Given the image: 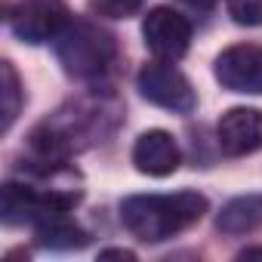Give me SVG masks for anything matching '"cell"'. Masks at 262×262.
Listing matches in <instances>:
<instances>
[{
  "mask_svg": "<svg viewBox=\"0 0 262 262\" xmlns=\"http://www.w3.org/2000/svg\"><path fill=\"white\" fill-rule=\"evenodd\" d=\"M207 198L198 191H176V194H133L120 201V222L123 228L142 244H161L176 237L179 231L191 228L207 213Z\"/></svg>",
  "mask_w": 262,
  "mask_h": 262,
  "instance_id": "cell-1",
  "label": "cell"
},
{
  "mask_svg": "<svg viewBox=\"0 0 262 262\" xmlns=\"http://www.w3.org/2000/svg\"><path fill=\"white\" fill-rule=\"evenodd\" d=\"M56 59L65 74L77 80H99L117 59L114 34L90 19H71L68 28L56 37Z\"/></svg>",
  "mask_w": 262,
  "mask_h": 262,
  "instance_id": "cell-2",
  "label": "cell"
},
{
  "mask_svg": "<svg viewBox=\"0 0 262 262\" xmlns=\"http://www.w3.org/2000/svg\"><path fill=\"white\" fill-rule=\"evenodd\" d=\"M80 201V188H37L22 182H7L0 198V219L7 225H37L53 213H68Z\"/></svg>",
  "mask_w": 262,
  "mask_h": 262,
  "instance_id": "cell-3",
  "label": "cell"
},
{
  "mask_svg": "<svg viewBox=\"0 0 262 262\" xmlns=\"http://www.w3.org/2000/svg\"><path fill=\"white\" fill-rule=\"evenodd\" d=\"M139 93L158 105V108H167L173 114H191L194 105H198V93L191 86V80L173 65V62H161L155 59L151 65H142L139 77Z\"/></svg>",
  "mask_w": 262,
  "mask_h": 262,
  "instance_id": "cell-4",
  "label": "cell"
},
{
  "mask_svg": "<svg viewBox=\"0 0 262 262\" xmlns=\"http://www.w3.org/2000/svg\"><path fill=\"white\" fill-rule=\"evenodd\" d=\"M10 31L22 40V43H47L56 40L68 22H71V10L62 0H22L19 7H13V13L7 16Z\"/></svg>",
  "mask_w": 262,
  "mask_h": 262,
  "instance_id": "cell-5",
  "label": "cell"
},
{
  "mask_svg": "<svg viewBox=\"0 0 262 262\" xmlns=\"http://www.w3.org/2000/svg\"><path fill=\"white\" fill-rule=\"evenodd\" d=\"M142 37L155 59L179 62L191 47V22L173 7H155L142 22Z\"/></svg>",
  "mask_w": 262,
  "mask_h": 262,
  "instance_id": "cell-6",
  "label": "cell"
},
{
  "mask_svg": "<svg viewBox=\"0 0 262 262\" xmlns=\"http://www.w3.org/2000/svg\"><path fill=\"white\" fill-rule=\"evenodd\" d=\"M216 80L228 93L262 96V47L256 43H234L216 56L213 65Z\"/></svg>",
  "mask_w": 262,
  "mask_h": 262,
  "instance_id": "cell-7",
  "label": "cell"
},
{
  "mask_svg": "<svg viewBox=\"0 0 262 262\" xmlns=\"http://www.w3.org/2000/svg\"><path fill=\"white\" fill-rule=\"evenodd\" d=\"M219 148L228 158H244L262 148V111L259 108H228L216 123Z\"/></svg>",
  "mask_w": 262,
  "mask_h": 262,
  "instance_id": "cell-8",
  "label": "cell"
},
{
  "mask_svg": "<svg viewBox=\"0 0 262 262\" xmlns=\"http://www.w3.org/2000/svg\"><path fill=\"white\" fill-rule=\"evenodd\" d=\"M133 164L139 173L145 176H170L179 170L182 164V155H179V145L176 139L167 133V129H148L142 133L133 145Z\"/></svg>",
  "mask_w": 262,
  "mask_h": 262,
  "instance_id": "cell-9",
  "label": "cell"
},
{
  "mask_svg": "<svg viewBox=\"0 0 262 262\" xmlns=\"http://www.w3.org/2000/svg\"><path fill=\"white\" fill-rule=\"evenodd\" d=\"M34 237L47 250H80L90 244V231H83L68 213H53L34 225Z\"/></svg>",
  "mask_w": 262,
  "mask_h": 262,
  "instance_id": "cell-10",
  "label": "cell"
},
{
  "mask_svg": "<svg viewBox=\"0 0 262 262\" xmlns=\"http://www.w3.org/2000/svg\"><path fill=\"white\" fill-rule=\"evenodd\" d=\"M259 225H262V194L231 198L216 216V228L222 234H250Z\"/></svg>",
  "mask_w": 262,
  "mask_h": 262,
  "instance_id": "cell-11",
  "label": "cell"
},
{
  "mask_svg": "<svg viewBox=\"0 0 262 262\" xmlns=\"http://www.w3.org/2000/svg\"><path fill=\"white\" fill-rule=\"evenodd\" d=\"M0 99H4V133H10L22 108V83L13 62H0Z\"/></svg>",
  "mask_w": 262,
  "mask_h": 262,
  "instance_id": "cell-12",
  "label": "cell"
},
{
  "mask_svg": "<svg viewBox=\"0 0 262 262\" xmlns=\"http://www.w3.org/2000/svg\"><path fill=\"white\" fill-rule=\"evenodd\" d=\"M145 0H90V10L105 19H129L142 10Z\"/></svg>",
  "mask_w": 262,
  "mask_h": 262,
  "instance_id": "cell-13",
  "label": "cell"
},
{
  "mask_svg": "<svg viewBox=\"0 0 262 262\" xmlns=\"http://www.w3.org/2000/svg\"><path fill=\"white\" fill-rule=\"evenodd\" d=\"M225 10L237 25H262V0H225Z\"/></svg>",
  "mask_w": 262,
  "mask_h": 262,
  "instance_id": "cell-14",
  "label": "cell"
},
{
  "mask_svg": "<svg viewBox=\"0 0 262 262\" xmlns=\"http://www.w3.org/2000/svg\"><path fill=\"white\" fill-rule=\"evenodd\" d=\"M99 259H126V262H133V259H136V253H133V250L111 247V250H102V253H99Z\"/></svg>",
  "mask_w": 262,
  "mask_h": 262,
  "instance_id": "cell-15",
  "label": "cell"
},
{
  "mask_svg": "<svg viewBox=\"0 0 262 262\" xmlns=\"http://www.w3.org/2000/svg\"><path fill=\"white\" fill-rule=\"evenodd\" d=\"M185 7H191V10H201V13H207V10H213L219 0H182Z\"/></svg>",
  "mask_w": 262,
  "mask_h": 262,
  "instance_id": "cell-16",
  "label": "cell"
},
{
  "mask_svg": "<svg viewBox=\"0 0 262 262\" xmlns=\"http://www.w3.org/2000/svg\"><path fill=\"white\" fill-rule=\"evenodd\" d=\"M256 256L262 259V247H247V250L237 253V259H256Z\"/></svg>",
  "mask_w": 262,
  "mask_h": 262,
  "instance_id": "cell-17",
  "label": "cell"
}]
</instances>
